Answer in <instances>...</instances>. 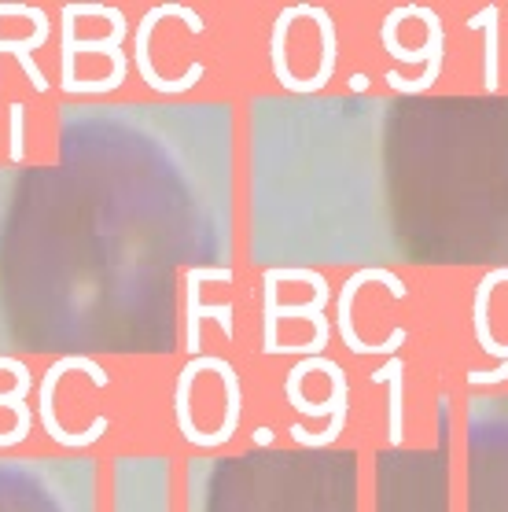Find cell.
Listing matches in <instances>:
<instances>
[{"mask_svg": "<svg viewBox=\"0 0 508 512\" xmlns=\"http://www.w3.org/2000/svg\"><path fill=\"white\" fill-rule=\"evenodd\" d=\"M30 19H34V34L23 37V41H0V52H15V56H19V67H23V74L30 78V85H34V93H48V78L41 74V67L34 63V52L48 41V12H45V8H34V12H30Z\"/></svg>", "mask_w": 508, "mask_h": 512, "instance_id": "cell-7", "label": "cell"}, {"mask_svg": "<svg viewBox=\"0 0 508 512\" xmlns=\"http://www.w3.org/2000/svg\"><path fill=\"white\" fill-rule=\"evenodd\" d=\"M299 19V8L291 4V8H284V12L277 15V23H273V37H269V59H273V74H277V82L288 89V93H295L299 89V78L291 74L288 67V56H284V41H288V30L291 23Z\"/></svg>", "mask_w": 508, "mask_h": 512, "instance_id": "cell-10", "label": "cell"}, {"mask_svg": "<svg viewBox=\"0 0 508 512\" xmlns=\"http://www.w3.org/2000/svg\"><path fill=\"white\" fill-rule=\"evenodd\" d=\"M350 85H354V89H358V93H361V89L369 85V78H365V74H354V78H350Z\"/></svg>", "mask_w": 508, "mask_h": 512, "instance_id": "cell-15", "label": "cell"}, {"mask_svg": "<svg viewBox=\"0 0 508 512\" xmlns=\"http://www.w3.org/2000/svg\"><path fill=\"white\" fill-rule=\"evenodd\" d=\"M497 23H501V8H494V4H486V8H479V12L468 19V26L472 30H483L486 37V93H497L501 89V45H497V37H501V30H497Z\"/></svg>", "mask_w": 508, "mask_h": 512, "instance_id": "cell-9", "label": "cell"}, {"mask_svg": "<svg viewBox=\"0 0 508 512\" xmlns=\"http://www.w3.org/2000/svg\"><path fill=\"white\" fill-rule=\"evenodd\" d=\"M402 380H405V361L402 354H391L383 369L372 373V384L391 387V402H387V443L402 446V420H405V402H402Z\"/></svg>", "mask_w": 508, "mask_h": 512, "instance_id": "cell-8", "label": "cell"}, {"mask_svg": "<svg viewBox=\"0 0 508 512\" xmlns=\"http://www.w3.org/2000/svg\"><path fill=\"white\" fill-rule=\"evenodd\" d=\"M203 317H218L221 321V332H225V339H236V328H232V306L225 303V306H203L199 303V310L196 314H185V347H188V354L192 358H199L203 354V336H199V321Z\"/></svg>", "mask_w": 508, "mask_h": 512, "instance_id": "cell-11", "label": "cell"}, {"mask_svg": "<svg viewBox=\"0 0 508 512\" xmlns=\"http://www.w3.org/2000/svg\"><path fill=\"white\" fill-rule=\"evenodd\" d=\"M313 369H321V373H328V380H332V398L328 402H306L302 398V387H284V395H288V402L299 413H306V417H332V424L324 431H306V428H291V439L299 446H310V450H321V446H332L339 435H343V428H347V413H350V376L347 369L339 365V361L332 358H313Z\"/></svg>", "mask_w": 508, "mask_h": 512, "instance_id": "cell-2", "label": "cell"}, {"mask_svg": "<svg viewBox=\"0 0 508 512\" xmlns=\"http://www.w3.org/2000/svg\"><path fill=\"white\" fill-rule=\"evenodd\" d=\"M23 115H26V104H23V100H12V104H8V118H12V140H8V159H12V163H19V159L26 155Z\"/></svg>", "mask_w": 508, "mask_h": 512, "instance_id": "cell-12", "label": "cell"}, {"mask_svg": "<svg viewBox=\"0 0 508 512\" xmlns=\"http://www.w3.org/2000/svg\"><path fill=\"white\" fill-rule=\"evenodd\" d=\"M166 15L185 19L188 30H192L196 37L203 34V15H196L188 4H155V8H151V12H144V19L137 23V52H133V59H137V74L144 78V85H148V89H155V93H162V96H177V93L196 89V85L203 82V74H207V70H203V63H192L185 78H159V74H155V67H151L148 41H151V26L159 23V19H166Z\"/></svg>", "mask_w": 508, "mask_h": 512, "instance_id": "cell-5", "label": "cell"}, {"mask_svg": "<svg viewBox=\"0 0 508 512\" xmlns=\"http://www.w3.org/2000/svg\"><path fill=\"white\" fill-rule=\"evenodd\" d=\"M70 369H81V373H89L93 376V384L96 387H107V373L96 365L93 358H85V354H67V358H59L48 365V373L45 380H41V406H37V417H41V424H45L48 431V439L59 446H93L100 435L107 431V417H96L93 420V428L89 431H78V435H70L63 424H59L56 417V387L59 380H63V373H70Z\"/></svg>", "mask_w": 508, "mask_h": 512, "instance_id": "cell-4", "label": "cell"}, {"mask_svg": "<svg viewBox=\"0 0 508 512\" xmlns=\"http://www.w3.org/2000/svg\"><path fill=\"white\" fill-rule=\"evenodd\" d=\"M508 380V361H501L497 369H490V373H479V369H472L468 373V384L472 387H490V384H505Z\"/></svg>", "mask_w": 508, "mask_h": 512, "instance_id": "cell-13", "label": "cell"}, {"mask_svg": "<svg viewBox=\"0 0 508 512\" xmlns=\"http://www.w3.org/2000/svg\"><path fill=\"white\" fill-rule=\"evenodd\" d=\"M380 37H383V48L394 59H402V63H428L420 78H398L391 70L387 85H391L394 93L416 96V93H428L431 85L439 82L442 52H446V26H442V15L435 8H424V4L391 8L387 19H383Z\"/></svg>", "mask_w": 508, "mask_h": 512, "instance_id": "cell-1", "label": "cell"}, {"mask_svg": "<svg viewBox=\"0 0 508 512\" xmlns=\"http://www.w3.org/2000/svg\"><path fill=\"white\" fill-rule=\"evenodd\" d=\"M273 443V428H258L254 431V446H269Z\"/></svg>", "mask_w": 508, "mask_h": 512, "instance_id": "cell-14", "label": "cell"}, {"mask_svg": "<svg viewBox=\"0 0 508 512\" xmlns=\"http://www.w3.org/2000/svg\"><path fill=\"white\" fill-rule=\"evenodd\" d=\"M372 280L387 284V291H391L394 299H405V295H409L405 280L398 277V273H391V269H383V266H361L354 277H347V284H343V291H339V317H335V328H339L343 347H347L350 354H394V350H402V343L409 339V332H405L402 325L394 328L383 343H361L358 339V332H354V295H358V288L372 284Z\"/></svg>", "mask_w": 508, "mask_h": 512, "instance_id": "cell-3", "label": "cell"}, {"mask_svg": "<svg viewBox=\"0 0 508 512\" xmlns=\"http://www.w3.org/2000/svg\"><path fill=\"white\" fill-rule=\"evenodd\" d=\"M74 15H96V19H107L111 23V34L107 37H89V41H81L74 37V52H104L111 59V78H96V82H81L74 85V96L78 93H115L118 85L126 82L129 74V56L122 52V41H126V12L122 8H107V4H70Z\"/></svg>", "mask_w": 508, "mask_h": 512, "instance_id": "cell-6", "label": "cell"}]
</instances>
